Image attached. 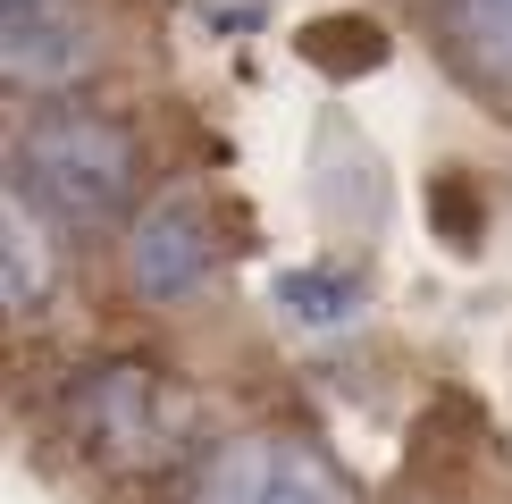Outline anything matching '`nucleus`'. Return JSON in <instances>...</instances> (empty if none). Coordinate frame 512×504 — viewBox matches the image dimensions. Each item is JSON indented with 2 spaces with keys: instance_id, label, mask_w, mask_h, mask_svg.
<instances>
[{
  "instance_id": "1",
  "label": "nucleus",
  "mask_w": 512,
  "mask_h": 504,
  "mask_svg": "<svg viewBox=\"0 0 512 504\" xmlns=\"http://www.w3.org/2000/svg\"><path fill=\"white\" fill-rule=\"evenodd\" d=\"M17 194L51 227H110L135 194V135L101 110H42L17 135Z\"/></svg>"
},
{
  "instance_id": "2",
  "label": "nucleus",
  "mask_w": 512,
  "mask_h": 504,
  "mask_svg": "<svg viewBox=\"0 0 512 504\" xmlns=\"http://www.w3.org/2000/svg\"><path fill=\"white\" fill-rule=\"evenodd\" d=\"M210 269H219L210 202L194 194V185H177V194H160L135 219V236H126V278H135L143 303H194V294L210 286Z\"/></svg>"
},
{
  "instance_id": "3",
  "label": "nucleus",
  "mask_w": 512,
  "mask_h": 504,
  "mask_svg": "<svg viewBox=\"0 0 512 504\" xmlns=\"http://www.w3.org/2000/svg\"><path fill=\"white\" fill-rule=\"evenodd\" d=\"M194 504H353L345 479L328 471L311 446H286V437H244L210 462Z\"/></svg>"
},
{
  "instance_id": "4",
  "label": "nucleus",
  "mask_w": 512,
  "mask_h": 504,
  "mask_svg": "<svg viewBox=\"0 0 512 504\" xmlns=\"http://www.w3.org/2000/svg\"><path fill=\"white\" fill-rule=\"evenodd\" d=\"M84 420H93V437L118 462H160L185 437V404L160 387L152 370H135V362H118L93 395H84Z\"/></svg>"
},
{
  "instance_id": "5",
  "label": "nucleus",
  "mask_w": 512,
  "mask_h": 504,
  "mask_svg": "<svg viewBox=\"0 0 512 504\" xmlns=\"http://www.w3.org/2000/svg\"><path fill=\"white\" fill-rule=\"evenodd\" d=\"M0 68L34 93H59L93 68V26L68 9V0H42V9H9L0 17Z\"/></svg>"
},
{
  "instance_id": "6",
  "label": "nucleus",
  "mask_w": 512,
  "mask_h": 504,
  "mask_svg": "<svg viewBox=\"0 0 512 504\" xmlns=\"http://www.w3.org/2000/svg\"><path fill=\"white\" fill-rule=\"evenodd\" d=\"M445 34L487 84L512 93V0H445Z\"/></svg>"
},
{
  "instance_id": "7",
  "label": "nucleus",
  "mask_w": 512,
  "mask_h": 504,
  "mask_svg": "<svg viewBox=\"0 0 512 504\" xmlns=\"http://www.w3.org/2000/svg\"><path fill=\"white\" fill-rule=\"evenodd\" d=\"M277 311L303 328H353L361 320V286L336 269H277Z\"/></svg>"
},
{
  "instance_id": "8",
  "label": "nucleus",
  "mask_w": 512,
  "mask_h": 504,
  "mask_svg": "<svg viewBox=\"0 0 512 504\" xmlns=\"http://www.w3.org/2000/svg\"><path fill=\"white\" fill-rule=\"evenodd\" d=\"M0 286H9L17 311L42 303V286H51V252H42V227H34V202L17 194L9 219H0Z\"/></svg>"
},
{
  "instance_id": "9",
  "label": "nucleus",
  "mask_w": 512,
  "mask_h": 504,
  "mask_svg": "<svg viewBox=\"0 0 512 504\" xmlns=\"http://www.w3.org/2000/svg\"><path fill=\"white\" fill-rule=\"evenodd\" d=\"M9 9H42V0H0V17H9Z\"/></svg>"
}]
</instances>
